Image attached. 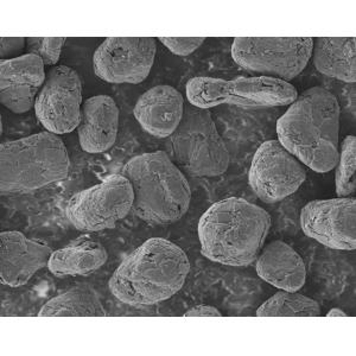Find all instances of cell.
Segmentation results:
<instances>
[{"label":"cell","instance_id":"7","mask_svg":"<svg viewBox=\"0 0 356 356\" xmlns=\"http://www.w3.org/2000/svg\"><path fill=\"white\" fill-rule=\"evenodd\" d=\"M169 146L174 163L195 177H218L229 168L231 154L208 110H184Z\"/></svg>","mask_w":356,"mask_h":356},{"label":"cell","instance_id":"6","mask_svg":"<svg viewBox=\"0 0 356 356\" xmlns=\"http://www.w3.org/2000/svg\"><path fill=\"white\" fill-rule=\"evenodd\" d=\"M191 106L209 110L220 105L243 108H267L290 106L298 97L295 86L267 76L238 77L223 80L199 76L191 79L186 87Z\"/></svg>","mask_w":356,"mask_h":356},{"label":"cell","instance_id":"26","mask_svg":"<svg viewBox=\"0 0 356 356\" xmlns=\"http://www.w3.org/2000/svg\"><path fill=\"white\" fill-rule=\"evenodd\" d=\"M0 42H1L0 56H1V60H4L5 57L10 56V55H16V54L21 53L22 50L24 49L26 38H23V37H18V38L17 37H1Z\"/></svg>","mask_w":356,"mask_h":356},{"label":"cell","instance_id":"28","mask_svg":"<svg viewBox=\"0 0 356 356\" xmlns=\"http://www.w3.org/2000/svg\"><path fill=\"white\" fill-rule=\"evenodd\" d=\"M347 314L341 309L334 308L327 314V317H347Z\"/></svg>","mask_w":356,"mask_h":356},{"label":"cell","instance_id":"17","mask_svg":"<svg viewBox=\"0 0 356 356\" xmlns=\"http://www.w3.org/2000/svg\"><path fill=\"white\" fill-rule=\"evenodd\" d=\"M119 108L113 97L95 95L88 97L81 108V122L77 127L79 142L87 154H102L117 142Z\"/></svg>","mask_w":356,"mask_h":356},{"label":"cell","instance_id":"16","mask_svg":"<svg viewBox=\"0 0 356 356\" xmlns=\"http://www.w3.org/2000/svg\"><path fill=\"white\" fill-rule=\"evenodd\" d=\"M184 99L172 86H156L146 90L134 106V118L143 130L157 138H169L184 115Z\"/></svg>","mask_w":356,"mask_h":356},{"label":"cell","instance_id":"19","mask_svg":"<svg viewBox=\"0 0 356 356\" xmlns=\"http://www.w3.org/2000/svg\"><path fill=\"white\" fill-rule=\"evenodd\" d=\"M107 259L108 253L105 246L88 235H83L53 252L48 268L57 278L87 277L100 270Z\"/></svg>","mask_w":356,"mask_h":356},{"label":"cell","instance_id":"10","mask_svg":"<svg viewBox=\"0 0 356 356\" xmlns=\"http://www.w3.org/2000/svg\"><path fill=\"white\" fill-rule=\"evenodd\" d=\"M83 82L76 70L55 65L47 73L45 82L35 102L38 122L50 134L73 132L81 122Z\"/></svg>","mask_w":356,"mask_h":356},{"label":"cell","instance_id":"13","mask_svg":"<svg viewBox=\"0 0 356 356\" xmlns=\"http://www.w3.org/2000/svg\"><path fill=\"white\" fill-rule=\"evenodd\" d=\"M300 228L304 234L337 251L356 248V200L337 197L315 200L302 208Z\"/></svg>","mask_w":356,"mask_h":356},{"label":"cell","instance_id":"18","mask_svg":"<svg viewBox=\"0 0 356 356\" xmlns=\"http://www.w3.org/2000/svg\"><path fill=\"white\" fill-rule=\"evenodd\" d=\"M261 280L284 291L297 292L307 282V267L297 252L282 240L263 247L255 264Z\"/></svg>","mask_w":356,"mask_h":356},{"label":"cell","instance_id":"11","mask_svg":"<svg viewBox=\"0 0 356 356\" xmlns=\"http://www.w3.org/2000/svg\"><path fill=\"white\" fill-rule=\"evenodd\" d=\"M305 179V165L278 140H267L258 147L248 172L252 191L267 204L295 194Z\"/></svg>","mask_w":356,"mask_h":356},{"label":"cell","instance_id":"14","mask_svg":"<svg viewBox=\"0 0 356 356\" xmlns=\"http://www.w3.org/2000/svg\"><path fill=\"white\" fill-rule=\"evenodd\" d=\"M44 63L41 57L25 54L0 62V100L16 114L35 107L36 97L45 82Z\"/></svg>","mask_w":356,"mask_h":356},{"label":"cell","instance_id":"21","mask_svg":"<svg viewBox=\"0 0 356 356\" xmlns=\"http://www.w3.org/2000/svg\"><path fill=\"white\" fill-rule=\"evenodd\" d=\"M102 300L93 289L77 285L49 300L38 312L40 317H105Z\"/></svg>","mask_w":356,"mask_h":356},{"label":"cell","instance_id":"12","mask_svg":"<svg viewBox=\"0 0 356 356\" xmlns=\"http://www.w3.org/2000/svg\"><path fill=\"white\" fill-rule=\"evenodd\" d=\"M156 51L154 37L106 38L94 53V72L108 83L138 85L149 76Z\"/></svg>","mask_w":356,"mask_h":356},{"label":"cell","instance_id":"1","mask_svg":"<svg viewBox=\"0 0 356 356\" xmlns=\"http://www.w3.org/2000/svg\"><path fill=\"white\" fill-rule=\"evenodd\" d=\"M340 102L322 87L304 90L277 122L278 142L318 174L335 169L340 152Z\"/></svg>","mask_w":356,"mask_h":356},{"label":"cell","instance_id":"25","mask_svg":"<svg viewBox=\"0 0 356 356\" xmlns=\"http://www.w3.org/2000/svg\"><path fill=\"white\" fill-rule=\"evenodd\" d=\"M203 37H161L159 42L178 56H189L203 44Z\"/></svg>","mask_w":356,"mask_h":356},{"label":"cell","instance_id":"27","mask_svg":"<svg viewBox=\"0 0 356 356\" xmlns=\"http://www.w3.org/2000/svg\"><path fill=\"white\" fill-rule=\"evenodd\" d=\"M222 314L219 309L214 308L211 305H196L194 308L189 309L184 314V317H221Z\"/></svg>","mask_w":356,"mask_h":356},{"label":"cell","instance_id":"9","mask_svg":"<svg viewBox=\"0 0 356 356\" xmlns=\"http://www.w3.org/2000/svg\"><path fill=\"white\" fill-rule=\"evenodd\" d=\"M134 188L122 175H112L100 184L74 194L65 214L77 231L112 229L134 208Z\"/></svg>","mask_w":356,"mask_h":356},{"label":"cell","instance_id":"22","mask_svg":"<svg viewBox=\"0 0 356 356\" xmlns=\"http://www.w3.org/2000/svg\"><path fill=\"white\" fill-rule=\"evenodd\" d=\"M258 317H318L320 304L298 292L280 290L260 305Z\"/></svg>","mask_w":356,"mask_h":356},{"label":"cell","instance_id":"23","mask_svg":"<svg viewBox=\"0 0 356 356\" xmlns=\"http://www.w3.org/2000/svg\"><path fill=\"white\" fill-rule=\"evenodd\" d=\"M335 189L339 197H348L356 191V138L347 136L341 144L335 166Z\"/></svg>","mask_w":356,"mask_h":356},{"label":"cell","instance_id":"20","mask_svg":"<svg viewBox=\"0 0 356 356\" xmlns=\"http://www.w3.org/2000/svg\"><path fill=\"white\" fill-rule=\"evenodd\" d=\"M312 57L321 74L347 83H355V37L314 38Z\"/></svg>","mask_w":356,"mask_h":356},{"label":"cell","instance_id":"5","mask_svg":"<svg viewBox=\"0 0 356 356\" xmlns=\"http://www.w3.org/2000/svg\"><path fill=\"white\" fill-rule=\"evenodd\" d=\"M68 151L56 134L41 132L0 146L3 194H24L68 177Z\"/></svg>","mask_w":356,"mask_h":356},{"label":"cell","instance_id":"4","mask_svg":"<svg viewBox=\"0 0 356 356\" xmlns=\"http://www.w3.org/2000/svg\"><path fill=\"white\" fill-rule=\"evenodd\" d=\"M134 188L136 216L151 226H170L186 214L189 183L165 151L143 154L126 163L122 172Z\"/></svg>","mask_w":356,"mask_h":356},{"label":"cell","instance_id":"24","mask_svg":"<svg viewBox=\"0 0 356 356\" xmlns=\"http://www.w3.org/2000/svg\"><path fill=\"white\" fill-rule=\"evenodd\" d=\"M65 37H29L26 38L28 54L41 57L44 65H55L61 56Z\"/></svg>","mask_w":356,"mask_h":356},{"label":"cell","instance_id":"15","mask_svg":"<svg viewBox=\"0 0 356 356\" xmlns=\"http://www.w3.org/2000/svg\"><path fill=\"white\" fill-rule=\"evenodd\" d=\"M53 252L47 243L29 239L21 232H3L0 234L1 283L11 288L23 286L36 272L48 266Z\"/></svg>","mask_w":356,"mask_h":356},{"label":"cell","instance_id":"3","mask_svg":"<svg viewBox=\"0 0 356 356\" xmlns=\"http://www.w3.org/2000/svg\"><path fill=\"white\" fill-rule=\"evenodd\" d=\"M270 214L240 197L211 204L197 226L201 252L207 259L226 266L254 263L271 229Z\"/></svg>","mask_w":356,"mask_h":356},{"label":"cell","instance_id":"8","mask_svg":"<svg viewBox=\"0 0 356 356\" xmlns=\"http://www.w3.org/2000/svg\"><path fill=\"white\" fill-rule=\"evenodd\" d=\"M312 48V37H238L232 57L250 73L290 82L307 68Z\"/></svg>","mask_w":356,"mask_h":356},{"label":"cell","instance_id":"2","mask_svg":"<svg viewBox=\"0 0 356 356\" xmlns=\"http://www.w3.org/2000/svg\"><path fill=\"white\" fill-rule=\"evenodd\" d=\"M189 272L191 261L181 247L152 238L122 260L108 286L112 295L127 305H154L181 291Z\"/></svg>","mask_w":356,"mask_h":356}]
</instances>
